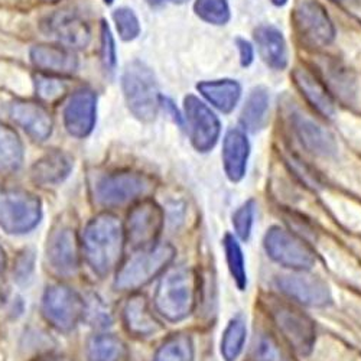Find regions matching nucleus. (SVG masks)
Listing matches in <instances>:
<instances>
[{
    "mask_svg": "<svg viewBox=\"0 0 361 361\" xmlns=\"http://www.w3.org/2000/svg\"><path fill=\"white\" fill-rule=\"evenodd\" d=\"M125 226L116 216L100 214L88 223L84 231L82 250L87 263L100 276L109 275L122 260Z\"/></svg>",
    "mask_w": 361,
    "mask_h": 361,
    "instance_id": "f257e3e1",
    "label": "nucleus"
},
{
    "mask_svg": "<svg viewBox=\"0 0 361 361\" xmlns=\"http://www.w3.org/2000/svg\"><path fill=\"white\" fill-rule=\"evenodd\" d=\"M197 276L188 267L169 269L155 293V308L168 321L185 319L197 302Z\"/></svg>",
    "mask_w": 361,
    "mask_h": 361,
    "instance_id": "f03ea898",
    "label": "nucleus"
},
{
    "mask_svg": "<svg viewBox=\"0 0 361 361\" xmlns=\"http://www.w3.org/2000/svg\"><path fill=\"white\" fill-rule=\"evenodd\" d=\"M175 249L171 245H154L120 264L114 286L117 290H137L152 282L173 260Z\"/></svg>",
    "mask_w": 361,
    "mask_h": 361,
    "instance_id": "7ed1b4c3",
    "label": "nucleus"
},
{
    "mask_svg": "<svg viewBox=\"0 0 361 361\" xmlns=\"http://www.w3.org/2000/svg\"><path fill=\"white\" fill-rule=\"evenodd\" d=\"M123 93L130 111L142 122H152L159 109V90L145 64L130 63L123 74Z\"/></svg>",
    "mask_w": 361,
    "mask_h": 361,
    "instance_id": "20e7f679",
    "label": "nucleus"
},
{
    "mask_svg": "<svg viewBox=\"0 0 361 361\" xmlns=\"http://www.w3.org/2000/svg\"><path fill=\"white\" fill-rule=\"evenodd\" d=\"M154 188V180L143 173L116 172L97 184L96 200L103 207L117 208L145 200Z\"/></svg>",
    "mask_w": 361,
    "mask_h": 361,
    "instance_id": "39448f33",
    "label": "nucleus"
},
{
    "mask_svg": "<svg viewBox=\"0 0 361 361\" xmlns=\"http://www.w3.org/2000/svg\"><path fill=\"white\" fill-rule=\"evenodd\" d=\"M41 202L27 191L0 187V227L12 234L32 230L41 221Z\"/></svg>",
    "mask_w": 361,
    "mask_h": 361,
    "instance_id": "423d86ee",
    "label": "nucleus"
},
{
    "mask_svg": "<svg viewBox=\"0 0 361 361\" xmlns=\"http://www.w3.org/2000/svg\"><path fill=\"white\" fill-rule=\"evenodd\" d=\"M42 314L55 329L61 333H70L84 317L85 304L71 288L52 285L44 295Z\"/></svg>",
    "mask_w": 361,
    "mask_h": 361,
    "instance_id": "0eeeda50",
    "label": "nucleus"
},
{
    "mask_svg": "<svg viewBox=\"0 0 361 361\" xmlns=\"http://www.w3.org/2000/svg\"><path fill=\"white\" fill-rule=\"evenodd\" d=\"M264 249L270 259L285 267L295 270H308L315 264V252L302 238L293 233L272 227L264 235Z\"/></svg>",
    "mask_w": 361,
    "mask_h": 361,
    "instance_id": "6e6552de",
    "label": "nucleus"
},
{
    "mask_svg": "<svg viewBox=\"0 0 361 361\" xmlns=\"http://www.w3.org/2000/svg\"><path fill=\"white\" fill-rule=\"evenodd\" d=\"M164 226V213L161 207L152 200L136 202L128 214L125 224L126 240L135 249L154 246Z\"/></svg>",
    "mask_w": 361,
    "mask_h": 361,
    "instance_id": "1a4fd4ad",
    "label": "nucleus"
},
{
    "mask_svg": "<svg viewBox=\"0 0 361 361\" xmlns=\"http://www.w3.org/2000/svg\"><path fill=\"white\" fill-rule=\"evenodd\" d=\"M293 22L299 38L310 47H326L336 38L333 20L315 0H302L295 9Z\"/></svg>",
    "mask_w": 361,
    "mask_h": 361,
    "instance_id": "9d476101",
    "label": "nucleus"
},
{
    "mask_svg": "<svg viewBox=\"0 0 361 361\" xmlns=\"http://www.w3.org/2000/svg\"><path fill=\"white\" fill-rule=\"evenodd\" d=\"M272 318L288 344L300 355H308L315 345L317 333L312 319L299 310L276 304L272 308Z\"/></svg>",
    "mask_w": 361,
    "mask_h": 361,
    "instance_id": "9b49d317",
    "label": "nucleus"
},
{
    "mask_svg": "<svg viewBox=\"0 0 361 361\" xmlns=\"http://www.w3.org/2000/svg\"><path fill=\"white\" fill-rule=\"evenodd\" d=\"M185 118L194 147L200 152L212 150L220 136V120L195 96H187L184 100Z\"/></svg>",
    "mask_w": 361,
    "mask_h": 361,
    "instance_id": "f8f14e48",
    "label": "nucleus"
},
{
    "mask_svg": "<svg viewBox=\"0 0 361 361\" xmlns=\"http://www.w3.org/2000/svg\"><path fill=\"white\" fill-rule=\"evenodd\" d=\"M47 255L51 267L59 275H73L80 267V242L77 233L70 227H61L48 238Z\"/></svg>",
    "mask_w": 361,
    "mask_h": 361,
    "instance_id": "ddd939ff",
    "label": "nucleus"
},
{
    "mask_svg": "<svg viewBox=\"0 0 361 361\" xmlns=\"http://www.w3.org/2000/svg\"><path fill=\"white\" fill-rule=\"evenodd\" d=\"M279 289L289 298L307 307H325L331 302V293L325 282L317 276L295 274L278 279Z\"/></svg>",
    "mask_w": 361,
    "mask_h": 361,
    "instance_id": "4468645a",
    "label": "nucleus"
},
{
    "mask_svg": "<svg viewBox=\"0 0 361 361\" xmlns=\"http://www.w3.org/2000/svg\"><path fill=\"white\" fill-rule=\"evenodd\" d=\"M47 34L64 44L67 48H85L92 38L87 22L77 13L59 11L48 18Z\"/></svg>",
    "mask_w": 361,
    "mask_h": 361,
    "instance_id": "2eb2a0df",
    "label": "nucleus"
},
{
    "mask_svg": "<svg viewBox=\"0 0 361 361\" xmlns=\"http://www.w3.org/2000/svg\"><path fill=\"white\" fill-rule=\"evenodd\" d=\"M96 96L90 90L77 92L64 109V125L67 132L75 137L92 133L96 123Z\"/></svg>",
    "mask_w": 361,
    "mask_h": 361,
    "instance_id": "dca6fc26",
    "label": "nucleus"
},
{
    "mask_svg": "<svg viewBox=\"0 0 361 361\" xmlns=\"http://www.w3.org/2000/svg\"><path fill=\"white\" fill-rule=\"evenodd\" d=\"M11 116L13 122L37 142L47 140L52 133L49 113L37 103L16 102L11 107Z\"/></svg>",
    "mask_w": 361,
    "mask_h": 361,
    "instance_id": "f3484780",
    "label": "nucleus"
},
{
    "mask_svg": "<svg viewBox=\"0 0 361 361\" xmlns=\"http://www.w3.org/2000/svg\"><path fill=\"white\" fill-rule=\"evenodd\" d=\"M126 329L135 337H152L162 329V325L150 312L147 300L142 295H133L123 308Z\"/></svg>",
    "mask_w": 361,
    "mask_h": 361,
    "instance_id": "a211bd4d",
    "label": "nucleus"
},
{
    "mask_svg": "<svg viewBox=\"0 0 361 361\" xmlns=\"http://www.w3.org/2000/svg\"><path fill=\"white\" fill-rule=\"evenodd\" d=\"M249 154L250 145L246 135L238 129H231L224 137L223 162L226 173L233 183H237L245 176Z\"/></svg>",
    "mask_w": 361,
    "mask_h": 361,
    "instance_id": "6ab92c4d",
    "label": "nucleus"
},
{
    "mask_svg": "<svg viewBox=\"0 0 361 361\" xmlns=\"http://www.w3.org/2000/svg\"><path fill=\"white\" fill-rule=\"evenodd\" d=\"M32 64L48 74H71L77 70V56L67 48L37 45L31 49Z\"/></svg>",
    "mask_w": 361,
    "mask_h": 361,
    "instance_id": "aec40b11",
    "label": "nucleus"
},
{
    "mask_svg": "<svg viewBox=\"0 0 361 361\" xmlns=\"http://www.w3.org/2000/svg\"><path fill=\"white\" fill-rule=\"evenodd\" d=\"M293 128L300 143H302L311 154L318 157H331L336 154L337 145L334 137L322 126L312 122V120L304 116H296L293 118Z\"/></svg>",
    "mask_w": 361,
    "mask_h": 361,
    "instance_id": "412c9836",
    "label": "nucleus"
},
{
    "mask_svg": "<svg viewBox=\"0 0 361 361\" xmlns=\"http://www.w3.org/2000/svg\"><path fill=\"white\" fill-rule=\"evenodd\" d=\"M255 39L263 61L274 70H285L288 66V48L281 31L274 26H259Z\"/></svg>",
    "mask_w": 361,
    "mask_h": 361,
    "instance_id": "4be33fe9",
    "label": "nucleus"
},
{
    "mask_svg": "<svg viewBox=\"0 0 361 361\" xmlns=\"http://www.w3.org/2000/svg\"><path fill=\"white\" fill-rule=\"evenodd\" d=\"M73 169V159L59 150L47 154L31 169V178L39 187L56 185L70 175Z\"/></svg>",
    "mask_w": 361,
    "mask_h": 361,
    "instance_id": "5701e85b",
    "label": "nucleus"
},
{
    "mask_svg": "<svg viewBox=\"0 0 361 361\" xmlns=\"http://www.w3.org/2000/svg\"><path fill=\"white\" fill-rule=\"evenodd\" d=\"M299 92L308 100V103L324 117H333L336 113L334 102L328 94L326 88L311 73L302 68H296L292 74Z\"/></svg>",
    "mask_w": 361,
    "mask_h": 361,
    "instance_id": "b1692460",
    "label": "nucleus"
},
{
    "mask_svg": "<svg viewBox=\"0 0 361 361\" xmlns=\"http://www.w3.org/2000/svg\"><path fill=\"white\" fill-rule=\"evenodd\" d=\"M200 93L223 113H230L242 94V87L233 80L204 81L198 84Z\"/></svg>",
    "mask_w": 361,
    "mask_h": 361,
    "instance_id": "393cba45",
    "label": "nucleus"
},
{
    "mask_svg": "<svg viewBox=\"0 0 361 361\" xmlns=\"http://www.w3.org/2000/svg\"><path fill=\"white\" fill-rule=\"evenodd\" d=\"M23 161V147L19 136L9 126L0 123V173L18 171Z\"/></svg>",
    "mask_w": 361,
    "mask_h": 361,
    "instance_id": "a878e982",
    "label": "nucleus"
},
{
    "mask_svg": "<svg viewBox=\"0 0 361 361\" xmlns=\"http://www.w3.org/2000/svg\"><path fill=\"white\" fill-rule=\"evenodd\" d=\"M269 110V94L263 87L255 88L250 93L242 116H240V122L243 128L249 132H257L266 122V114Z\"/></svg>",
    "mask_w": 361,
    "mask_h": 361,
    "instance_id": "bb28decb",
    "label": "nucleus"
},
{
    "mask_svg": "<svg viewBox=\"0 0 361 361\" xmlns=\"http://www.w3.org/2000/svg\"><path fill=\"white\" fill-rule=\"evenodd\" d=\"M126 354L125 343L114 336H96L87 344L90 361H123Z\"/></svg>",
    "mask_w": 361,
    "mask_h": 361,
    "instance_id": "cd10ccee",
    "label": "nucleus"
},
{
    "mask_svg": "<svg viewBox=\"0 0 361 361\" xmlns=\"http://www.w3.org/2000/svg\"><path fill=\"white\" fill-rule=\"evenodd\" d=\"M194 345L192 340L185 334L169 337L158 350L154 361H192Z\"/></svg>",
    "mask_w": 361,
    "mask_h": 361,
    "instance_id": "c85d7f7f",
    "label": "nucleus"
},
{
    "mask_svg": "<svg viewBox=\"0 0 361 361\" xmlns=\"http://www.w3.org/2000/svg\"><path fill=\"white\" fill-rule=\"evenodd\" d=\"M246 340V325L242 318H234L227 325L223 340H221V354L227 361H234L240 353L243 351Z\"/></svg>",
    "mask_w": 361,
    "mask_h": 361,
    "instance_id": "c756f323",
    "label": "nucleus"
},
{
    "mask_svg": "<svg viewBox=\"0 0 361 361\" xmlns=\"http://www.w3.org/2000/svg\"><path fill=\"white\" fill-rule=\"evenodd\" d=\"M224 250H226V257H227V264H228V269H230V274H231L233 279L235 281L237 286L243 290L246 288V283H247L246 269H245V257H243L242 249H240L234 235H231V234L226 235Z\"/></svg>",
    "mask_w": 361,
    "mask_h": 361,
    "instance_id": "7c9ffc66",
    "label": "nucleus"
},
{
    "mask_svg": "<svg viewBox=\"0 0 361 361\" xmlns=\"http://www.w3.org/2000/svg\"><path fill=\"white\" fill-rule=\"evenodd\" d=\"M195 13L205 22L224 25L230 20V8L227 0H197Z\"/></svg>",
    "mask_w": 361,
    "mask_h": 361,
    "instance_id": "2f4dec72",
    "label": "nucleus"
},
{
    "mask_svg": "<svg viewBox=\"0 0 361 361\" xmlns=\"http://www.w3.org/2000/svg\"><path fill=\"white\" fill-rule=\"evenodd\" d=\"M252 361H288L276 341L266 334L255 340L252 348Z\"/></svg>",
    "mask_w": 361,
    "mask_h": 361,
    "instance_id": "473e14b6",
    "label": "nucleus"
},
{
    "mask_svg": "<svg viewBox=\"0 0 361 361\" xmlns=\"http://www.w3.org/2000/svg\"><path fill=\"white\" fill-rule=\"evenodd\" d=\"M113 19L117 26V32L123 41H132L139 35L140 26H139V20H137L136 15L133 13V11L126 9V8L117 9L113 13Z\"/></svg>",
    "mask_w": 361,
    "mask_h": 361,
    "instance_id": "72a5a7b5",
    "label": "nucleus"
},
{
    "mask_svg": "<svg viewBox=\"0 0 361 361\" xmlns=\"http://www.w3.org/2000/svg\"><path fill=\"white\" fill-rule=\"evenodd\" d=\"M253 217H255V202L253 201H249L245 205L240 207L235 212V214L233 216V226H234L235 234L242 240H247L250 237Z\"/></svg>",
    "mask_w": 361,
    "mask_h": 361,
    "instance_id": "f704fd0d",
    "label": "nucleus"
},
{
    "mask_svg": "<svg viewBox=\"0 0 361 361\" xmlns=\"http://www.w3.org/2000/svg\"><path fill=\"white\" fill-rule=\"evenodd\" d=\"M37 94L45 102H54L66 93V85L49 75H41L35 78Z\"/></svg>",
    "mask_w": 361,
    "mask_h": 361,
    "instance_id": "c9c22d12",
    "label": "nucleus"
},
{
    "mask_svg": "<svg viewBox=\"0 0 361 361\" xmlns=\"http://www.w3.org/2000/svg\"><path fill=\"white\" fill-rule=\"evenodd\" d=\"M102 59L103 66L107 71H113L116 64V54H114V42L110 34V29L106 23L102 26Z\"/></svg>",
    "mask_w": 361,
    "mask_h": 361,
    "instance_id": "e433bc0d",
    "label": "nucleus"
},
{
    "mask_svg": "<svg viewBox=\"0 0 361 361\" xmlns=\"http://www.w3.org/2000/svg\"><path fill=\"white\" fill-rule=\"evenodd\" d=\"M32 267H34V256H32V253L25 252V253L18 259V263H16V266H15L13 272L16 274L18 279H26V278L29 276V274H31Z\"/></svg>",
    "mask_w": 361,
    "mask_h": 361,
    "instance_id": "4c0bfd02",
    "label": "nucleus"
},
{
    "mask_svg": "<svg viewBox=\"0 0 361 361\" xmlns=\"http://www.w3.org/2000/svg\"><path fill=\"white\" fill-rule=\"evenodd\" d=\"M237 47L240 49V61H242L243 67H249L253 63V47L245 41V39H237Z\"/></svg>",
    "mask_w": 361,
    "mask_h": 361,
    "instance_id": "58836bf2",
    "label": "nucleus"
},
{
    "mask_svg": "<svg viewBox=\"0 0 361 361\" xmlns=\"http://www.w3.org/2000/svg\"><path fill=\"white\" fill-rule=\"evenodd\" d=\"M5 269H6V253L2 249V246H0V275L5 272Z\"/></svg>",
    "mask_w": 361,
    "mask_h": 361,
    "instance_id": "ea45409f",
    "label": "nucleus"
},
{
    "mask_svg": "<svg viewBox=\"0 0 361 361\" xmlns=\"http://www.w3.org/2000/svg\"><path fill=\"white\" fill-rule=\"evenodd\" d=\"M5 296H6L5 289H4V286H2V285H0V304H2L4 300H5Z\"/></svg>",
    "mask_w": 361,
    "mask_h": 361,
    "instance_id": "a19ab883",
    "label": "nucleus"
},
{
    "mask_svg": "<svg viewBox=\"0 0 361 361\" xmlns=\"http://www.w3.org/2000/svg\"><path fill=\"white\" fill-rule=\"evenodd\" d=\"M286 2H288V0H272V4L275 6H283V5H286Z\"/></svg>",
    "mask_w": 361,
    "mask_h": 361,
    "instance_id": "79ce46f5",
    "label": "nucleus"
},
{
    "mask_svg": "<svg viewBox=\"0 0 361 361\" xmlns=\"http://www.w3.org/2000/svg\"><path fill=\"white\" fill-rule=\"evenodd\" d=\"M45 361H67V360H64V358H61V357H55V358H48V360H45Z\"/></svg>",
    "mask_w": 361,
    "mask_h": 361,
    "instance_id": "37998d69",
    "label": "nucleus"
},
{
    "mask_svg": "<svg viewBox=\"0 0 361 361\" xmlns=\"http://www.w3.org/2000/svg\"><path fill=\"white\" fill-rule=\"evenodd\" d=\"M169 2H173V4H185L187 0H169Z\"/></svg>",
    "mask_w": 361,
    "mask_h": 361,
    "instance_id": "c03bdc74",
    "label": "nucleus"
},
{
    "mask_svg": "<svg viewBox=\"0 0 361 361\" xmlns=\"http://www.w3.org/2000/svg\"><path fill=\"white\" fill-rule=\"evenodd\" d=\"M104 2H106L107 5H110V4H113V0H104Z\"/></svg>",
    "mask_w": 361,
    "mask_h": 361,
    "instance_id": "a18cd8bd",
    "label": "nucleus"
}]
</instances>
